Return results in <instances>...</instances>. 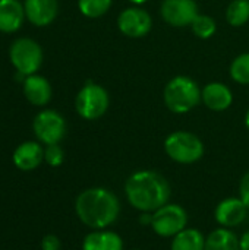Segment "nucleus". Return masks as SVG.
<instances>
[{
	"label": "nucleus",
	"instance_id": "1",
	"mask_svg": "<svg viewBox=\"0 0 249 250\" xmlns=\"http://www.w3.org/2000/svg\"><path fill=\"white\" fill-rule=\"evenodd\" d=\"M125 195L128 202L139 212H154L169 204L172 188L160 173L139 170L126 179Z\"/></svg>",
	"mask_w": 249,
	"mask_h": 250
},
{
	"label": "nucleus",
	"instance_id": "2",
	"mask_svg": "<svg viewBox=\"0 0 249 250\" xmlns=\"http://www.w3.org/2000/svg\"><path fill=\"white\" fill-rule=\"evenodd\" d=\"M75 212L84 226L92 230H104L117 221L120 201L116 193L106 188H90L78 195Z\"/></svg>",
	"mask_w": 249,
	"mask_h": 250
},
{
	"label": "nucleus",
	"instance_id": "3",
	"mask_svg": "<svg viewBox=\"0 0 249 250\" xmlns=\"http://www.w3.org/2000/svg\"><path fill=\"white\" fill-rule=\"evenodd\" d=\"M203 89L189 76L179 75L172 78L163 91L164 105L175 114H185L194 110L201 100Z\"/></svg>",
	"mask_w": 249,
	"mask_h": 250
},
{
	"label": "nucleus",
	"instance_id": "4",
	"mask_svg": "<svg viewBox=\"0 0 249 250\" xmlns=\"http://www.w3.org/2000/svg\"><path fill=\"white\" fill-rule=\"evenodd\" d=\"M164 152L178 164H194L203 158L204 144L192 132L176 130L164 139Z\"/></svg>",
	"mask_w": 249,
	"mask_h": 250
},
{
	"label": "nucleus",
	"instance_id": "5",
	"mask_svg": "<svg viewBox=\"0 0 249 250\" xmlns=\"http://www.w3.org/2000/svg\"><path fill=\"white\" fill-rule=\"evenodd\" d=\"M110 105V97L104 86L88 81L78 92L75 98L76 113L84 120H98L101 119Z\"/></svg>",
	"mask_w": 249,
	"mask_h": 250
},
{
	"label": "nucleus",
	"instance_id": "6",
	"mask_svg": "<svg viewBox=\"0 0 249 250\" xmlns=\"http://www.w3.org/2000/svg\"><path fill=\"white\" fill-rule=\"evenodd\" d=\"M188 212L182 205L178 204H166L153 212V231L166 239H173L178 233L188 227Z\"/></svg>",
	"mask_w": 249,
	"mask_h": 250
},
{
	"label": "nucleus",
	"instance_id": "7",
	"mask_svg": "<svg viewBox=\"0 0 249 250\" xmlns=\"http://www.w3.org/2000/svg\"><path fill=\"white\" fill-rule=\"evenodd\" d=\"M9 57L16 72L23 76L34 75L43 64V50L40 44L31 38L16 40L10 45Z\"/></svg>",
	"mask_w": 249,
	"mask_h": 250
},
{
	"label": "nucleus",
	"instance_id": "8",
	"mask_svg": "<svg viewBox=\"0 0 249 250\" xmlns=\"http://www.w3.org/2000/svg\"><path fill=\"white\" fill-rule=\"evenodd\" d=\"M32 129L37 139L44 145L59 144L66 135V122L60 113L56 110H43L40 111L34 122Z\"/></svg>",
	"mask_w": 249,
	"mask_h": 250
},
{
	"label": "nucleus",
	"instance_id": "9",
	"mask_svg": "<svg viewBox=\"0 0 249 250\" xmlns=\"http://www.w3.org/2000/svg\"><path fill=\"white\" fill-rule=\"evenodd\" d=\"M117 28L125 37L142 38L153 29V18L141 6H131L119 13Z\"/></svg>",
	"mask_w": 249,
	"mask_h": 250
},
{
	"label": "nucleus",
	"instance_id": "10",
	"mask_svg": "<svg viewBox=\"0 0 249 250\" xmlns=\"http://www.w3.org/2000/svg\"><path fill=\"white\" fill-rule=\"evenodd\" d=\"M160 15L170 26L185 28L200 15V7L195 0H163Z\"/></svg>",
	"mask_w": 249,
	"mask_h": 250
},
{
	"label": "nucleus",
	"instance_id": "11",
	"mask_svg": "<svg viewBox=\"0 0 249 250\" xmlns=\"http://www.w3.org/2000/svg\"><path fill=\"white\" fill-rule=\"evenodd\" d=\"M248 208L241 198H226L214 209V218L219 226L233 229L241 226L248 217Z\"/></svg>",
	"mask_w": 249,
	"mask_h": 250
},
{
	"label": "nucleus",
	"instance_id": "12",
	"mask_svg": "<svg viewBox=\"0 0 249 250\" xmlns=\"http://www.w3.org/2000/svg\"><path fill=\"white\" fill-rule=\"evenodd\" d=\"M26 19L35 26L50 25L59 12L57 0H25L23 4Z\"/></svg>",
	"mask_w": 249,
	"mask_h": 250
},
{
	"label": "nucleus",
	"instance_id": "13",
	"mask_svg": "<svg viewBox=\"0 0 249 250\" xmlns=\"http://www.w3.org/2000/svg\"><path fill=\"white\" fill-rule=\"evenodd\" d=\"M203 104L213 111H225L233 103V94L230 88L222 82H210L201 92Z\"/></svg>",
	"mask_w": 249,
	"mask_h": 250
},
{
	"label": "nucleus",
	"instance_id": "14",
	"mask_svg": "<svg viewBox=\"0 0 249 250\" xmlns=\"http://www.w3.org/2000/svg\"><path fill=\"white\" fill-rule=\"evenodd\" d=\"M44 161V149L38 142L26 141L13 151V164L22 171L35 170Z\"/></svg>",
	"mask_w": 249,
	"mask_h": 250
},
{
	"label": "nucleus",
	"instance_id": "15",
	"mask_svg": "<svg viewBox=\"0 0 249 250\" xmlns=\"http://www.w3.org/2000/svg\"><path fill=\"white\" fill-rule=\"evenodd\" d=\"M23 94L31 104L43 107L48 104V101L51 100V85L45 78L34 73V75L25 76Z\"/></svg>",
	"mask_w": 249,
	"mask_h": 250
},
{
	"label": "nucleus",
	"instance_id": "16",
	"mask_svg": "<svg viewBox=\"0 0 249 250\" xmlns=\"http://www.w3.org/2000/svg\"><path fill=\"white\" fill-rule=\"evenodd\" d=\"M25 9L19 0H0V31L15 32L22 26Z\"/></svg>",
	"mask_w": 249,
	"mask_h": 250
},
{
	"label": "nucleus",
	"instance_id": "17",
	"mask_svg": "<svg viewBox=\"0 0 249 250\" xmlns=\"http://www.w3.org/2000/svg\"><path fill=\"white\" fill-rule=\"evenodd\" d=\"M82 250H123V240L114 231L94 230L85 236Z\"/></svg>",
	"mask_w": 249,
	"mask_h": 250
},
{
	"label": "nucleus",
	"instance_id": "18",
	"mask_svg": "<svg viewBox=\"0 0 249 250\" xmlns=\"http://www.w3.org/2000/svg\"><path fill=\"white\" fill-rule=\"evenodd\" d=\"M204 250H241V239L230 229H216L205 237Z\"/></svg>",
	"mask_w": 249,
	"mask_h": 250
},
{
	"label": "nucleus",
	"instance_id": "19",
	"mask_svg": "<svg viewBox=\"0 0 249 250\" xmlns=\"http://www.w3.org/2000/svg\"><path fill=\"white\" fill-rule=\"evenodd\" d=\"M205 236L197 229H185L178 233L170 243V250H204Z\"/></svg>",
	"mask_w": 249,
	"mask_h": 250
},
{
	"label": "nucleus",
	"instance_id": "20",
	"mask_svg": "<svg viewBox=\"0 0 249 250\" xmlns=\"http://www.w3.org/2000/svg\"><path fill=\"white\" fill-rule=\"evenodd\" d=\"M226 21L232 26H244L249 21V0H232L226 9Z\"/></svg>",
	"mask_w": 249,
	"mask_h": 250
},
{
	"label": "nucleus",
	"instance_id": "21",
	"mask_svg": "<svg viewBox=\"0 0 249 250\" xmlns=\"http://www.w3.org/2000/svg\"><path fill=\"white\" fill-rule=\"evenodd\" d=\"M112 3L113 0H78V7L84 16L90 19H97L110 10Z\"/></svg>",
	"mask_w": 249,
	"mask_h": 250
},
{
	"label": "nucleus",
	"instance_id": "22",
	"mask_svg": "<svg viewBox=\"0 0 249 250\" xmlns=\"http://www.w3.org/2000/svg\"><path fill=\"white\" fill-rule=\"evenodd\" d=\"M229 73L236 83L249 85V53H242L233 59Z\"/></svg>",
	"mask_w": 249,
	"mask_h": 250
},
{
	"label": "nucleus",
	"instance_id": "23",
	"mask_svg": "<svg viewBox=\"0 0 249 250\" xmlns=\"http://www.w3.org/2000/svg\"><path fill=\"white\" fill-rule=\"evenodd\" d=\"M191 29L192 32L201 38V40H208L211 38L214 34H216V29H217V23L214 21V18L208 16V15H204V13H200L194 22L191 23Z\"/></svg>",
	"mask_w": 249,
	"mask_h": 250
},
{
	"label": "nucleus",
	"instance_id": "24",
	"mask_svg": "<svg viewBox=\"0 0 249 250\" xmlns=\"http://www.w3.org/2000/svg\"><path fill=\"white\" fill-rule=\"evenodd\" d=\"M44 161L50 167H59V166H62L63 161H65V152H63L62 146L59 144L45 145V149H44Z\"/></svg>",
	"mask_w": 249,
	"mask_h": 250
},
{
	"label": "nucleus",
	"instance_id": "25",
	"mask_svg": "<svg viewBox=\"0 0 249 250\" xmlns=\"http://www.w3.org/2000/svg\"><path fill=\"white\" fill-rule=\"evenodd\" d=\"M62 245L57 236L54 234H47L41 240V249L43 250H60Z\"/></svg>",
	"mask_w": 249,
	"mask_h": 250
},
{
	"label": "nucleus",
	"instance_id": "26",
	"mask_svg": "<svg viewBox=\"0 0 249 250\" xmlns=\"http://www.w3.org/2000/svg\"><path fill=\"white\" fill-rule=\"evenodd\" d=\"M239 198L244 201V204L249 209V171L242 177L239 183Z\"/></svg>",
	"mask_w": 249,
	"mask_h": 250
},
{
	"label": "nucleus",
	"instance_id": "27",
	"mask_svg": "<svg viewBox=\"0 0 249 250\" xmlns=\"http://www.w3.org/2000/svg\"><path fill=\"white\" fill-rule=\"evenodd\" d=\"M139 223H141L142 226H150V227H151V223H153V212H141Z\"/></svg>",
	"mask_w": 249,
	"mask_h": 250
},
{
	"label": "nucleus",
	"instance_id": "28",
	"mask_svg": "<svg viewBox=\"0 0 249 250\" xmlns=\"http://www.w3.org/2000/svg\"><path fill=\"white\" fill-rule=\"evenodd\" d=\"M241 250H249V230L241 237Z\"/></svg>",
	"mask_w": 249,
	"mask_h": 250
},
{
	"label": "nucleus",
	"instance_id": "29",
	"mask_svg": "<svg viewBox=\"0 0 249 250\" xmlns=\"http://www.w3.org/2000/svg\"><path fill=\"white\" fill-rule=\"evenodd\" d=\"M131 3H134L135 6H141V4H144L145 1H148V0H129Z\"/></svg>",
	"mask_w": 249,
	"mask_h": 250
},
{
	"label": "nucleus",
	"instance_id": "30",
	"mask_svg": "<svg viewBox=\"0 0 249 250\" xmlns=\"http://www.w3.org/2000/svg\"><path fill=\"white\" fill-rule=\"evenodd\" d=\"M245 126H247V129L249 130V108L248 111H247V114H245Z\"/></svg>",
	"mask_w": 249,
	"mask_h": 250
},
{
	"label": "nucleus",
	"instance_id": "31",
	"mask_svg": "<svg viewBox=\"0 0 249 250\" xmlns=\"http://www.w3.org/2000/svg\"><path fill=\"white\" fill-rule=\"evenodd\" d=\"M134 250H139V249H134Z\"/></svg>",
	"mask_w": 249,
	"mask_h": 250
}]
</instances>
